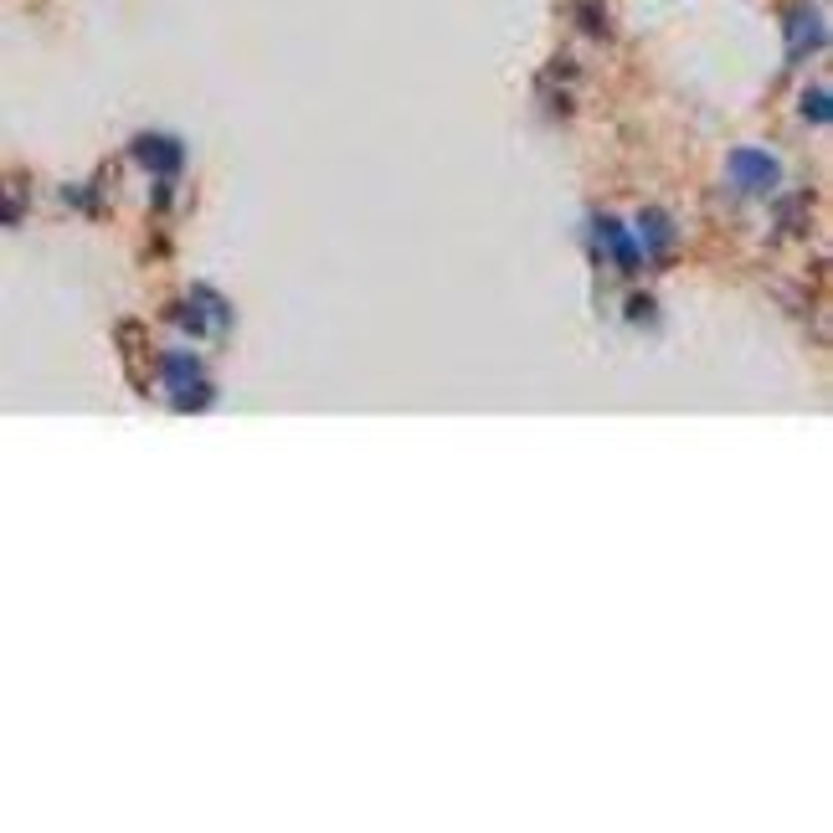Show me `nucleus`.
Returning <instances> with one entry per match:
<instances>
[{
  "mask_svg": "<svg viewBox=\"0 0 833 833\" xmlns=\"http://www.w3.org/2000/svg\"><path fill=\"white\" fill-rule=\"evenodd\" d=\"M725 171H731V180H736L746 195H772L777 180H782V165H777V155H767V150H736Z\"/></svg>",
  "mask_w": 833,
  "mask_h": 833,
  "instance_id": "obj_1",
  "label": "nucleus"
},
{
  "mask_svg": "<svg viewBox=\"0 0 833 833\" xmlns=\"http://www.w3.org/2000/svg\"><path fill=\"white\" fill-rule=\"evenodd\" d=\"M823 41H829L823 16H818L813 5H793V11H787V58L793 62L813 58V52H823Z\"/></svg>",
  "mask_w": 833,
  "mask_h": 833,
  "instance_id": "obj_2",
  "label": "nucleus"
},
{
  "mask_svg": "<svg viewBox=\"0 0 833 833\" xmlns=\"http://www.w3.org/2000/svg\"><path fill=\"white\" fill-rule=\"evenodd\" d=\"M165 381L175 391V407H201L206 402V376L195 355H165Z\"/></svg>",
  "mask_w": 833,
  "mask_h": 833,
  "instance_id": "obj_3",
  "label": "nucleus"
},
{
  "mask_svg": "<svg viewBox=\"0 0 833 833\" xmlns=\"http://www.w3.org/2000/svg\"><path fill=\"white\" fill-rule=\"evenodd\" d=\"M139 160H144V165H155V171H180V144H175V139H139Z\"/></svg>",
  "mask_w": 833,
  "mask_h": 833,
  "instance_id": "obj_4",
  "label": "nucleus"
},
{
  "mask_svg": "<svg viewBox=\"0 0 833 833\" xmlns=\"http://www.w3.org/2000/svg\"><path fill=\"white\" fill-rule=\"evenodd\" d=\"M597 232H602V242H607V248H613V257H618L622 268H633V263H639V248H633V237L622 232L618 222H602Z\"/></svg>",
  "mask_w": 833,
  "mask_h": 833,
  "instance_id": "obj_5",
  "label": "nucleus"
},
{
  "mask_svg": "<svg viewBox=\"0 0 833 833\" xmlns=\"http://www.w3.org/2000/svg\"><path fill=\"white\" fill-rule=\"evenodd\" d=\"M639 227H643V242H648L654 252L669 248V216H664V212H648V216L639 222Z\"/></svg>",
  "mask_w": 833,
  "mask_h": 833,
  "instance_id": "obj_6",
  "label": "nucleus"
},
{
  "mask_svg": "<svg viewBox=\"0 0 833 833\" xmlns=\"http://www.w3.org/2000/svg\"><path fill=\"white\" fill-rule=\"evenodd\" d=\"M803 114H813L818 124L829 118V88H813V93H803Z\"/></svg>",
  "mask_w": 833,
  "mask_h": 833,
  "instance_id": "obj_7",
  "label": "nucleus"
},
{
  "mask_svg": "<svg viewBox=\"0 0 833 833\" xmlns=\"http://www.w3.org/2000/svg\"><path fill=\"white\" fill-rule=\"evenodd\" d=\"M582 21H586V31H592V37H602V31H607V21H597V5H592V0H582Z\"/></svg>",
  "mask_w": 833,
  "mask_h": 833,
  "instance_id": "obj_8",
  "label": "nucleus"
}]
</instances>
